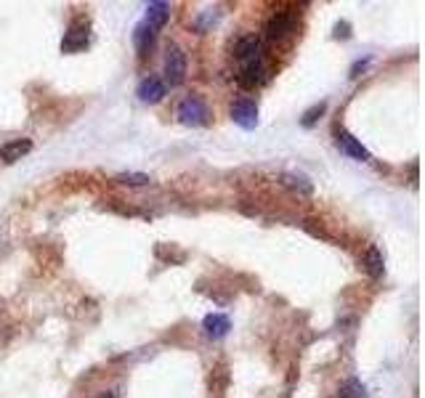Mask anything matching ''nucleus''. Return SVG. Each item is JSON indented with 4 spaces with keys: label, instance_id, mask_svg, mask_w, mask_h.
I'll return each mask as SVG.
<instances>
[{
    "label": "nucleus",
    "instance_id": "nucleus-6",
    "mask_svg": "<svg viewBox=\"0 0 425 398\" xmlns=\"http://www.w3.org/2000/svg\"><path fill=\"white\" fill-rule=\"evenodd\" d=\"M136 96H138L144 104H157V101L165 96V83H163L160 77H144V80L138 83Z\"/></svg>",
    "mask_w": 425,
    "mask_h": 398
},
{
    "label": "nucleus",
    "instance_id": "nucleus-4",
    "mask_svg": "<svg viewBox=\"0 0 425 398\" xmlns=\"http://www.w3.org/2000/svg\"><path fill=\"white\" fill-rule=\"evenodd\" d=\"M231 117H234V123L245 130H253V127L258 125V107H256V101H250V98H240V101H234V107H231Z\"/></svg>",
    "mask_w": 425,
    "mask_h": 398
},
{
    "label": "nucleus",
    "instance_id": "nucleus-13",
    "mask_svg": "<svg viewBox=\"0 0 425 398\" xmlns=\"http://www.w3.org/2000/svg\"><path fill=\"white\" fill-rule=\"evenodd\" d=\"M133 43H136V51L141 56L149 54V48L154 45V30H149L147 24H138L136 32H133Z\"/></svg>",
    "mask_w": 425,
    "mask_h": 398
},
{
    "label": "nucleus",
    "instance_id": "nucleus-8",
    "mask_svg": "<svg viewBox=\"0 0 425 398\" xmlns=\"http://www.w3.org/2000/svg\"><path fill=\"white\" fill-rule=\"evenodd\" d=\"M338 146L349 154V157H353V160H359V163H364V160H370V151L364 149V146L359 144L356 138H353L349 130H338Z\"/></svg>",
    "mask_w": 425,
    "mask_h": 398
},
{
    "label": "nucleus",
    "instance_id": "nucleus-19",
    "mask_svg": "<svg viewBox=\"0 0 425 398\" xmlns=\"http://www.w3.org/2000/svg\"><path fill=\"white\" fill-rule=\"evenodd\" d=\"M101 398H114V396H112V393H110V396H101Z\"/></svg>",
    "mask_w": 425,
    "mask_h": 398
},
{
    "label": "nucleus",
    "instance_id": "nucleus-1",
    "mask_svg": "<svg viewBox=\"0 0 425 398\" xmlns=\"http://www.w3.org/2000/svg\"><path fill=\"white\" fill-rule=\"evenodd\" d=\"M207 117H210V112H207V104H205L200 96H189L181 101V107H178V120L184 123V125H205L207 123Z\"/></svg>",
    "mask_w": 425,
    "mask_h": 398
},
{
    "label": "nucleus",
    "instance_id": "nucleus-3",
    "mask_svg": "<svg viewBox=\"0 0 425 398\" xmlns=\"http://www.w3.org/2000/svg\"><path fill=\"white\" fill-rule=\"evenodd\" d=\"M296 32V17L287 11H277L274 17L266 21V37L269 40H282V37Z\"/></svg>",
    "mask_w": 425,
    "mask_h": 398
},
{
    "label": "nucleus",
    "instance_id": "nucleus-18",
    "mask_svg": "<svg viewBox=\"0 0 425 398\" xmlns=\"http://www.w3.org/2000/svg\"><path fill=\"white\" fill-rule=\"evenodd\" d=\"M324 107H327V104L322 101V104H316V107H311V109H309V112L303 114V125H306V127H311V125H314L316 120H319V117L324 114Z\"/></svg>",
    "mask_w": 425,
    "mask_h": 398
},
{
    "label": "nucleus",
    "instance_id": "nucleus-5",
    "mask_svg": "<svg viewBox=\"0 0 425 398\" xmlns=\"http://www.w3.org/2000/svg\"><path fill=\"white\" fill-rule=\"evenodd\" d=\"M88 40H91V35H88V24L74 21L72 27H70V32L61 40V51H64V54H77V51H83V48L88 45Z\"/></svg>",
    "mask_w": 425,
    "mask_h": 398
},
{
    "label": "nucleus",
    "instance_id": "nucleus-11",
    "mask_svg": "<svg viewBox=\"0 0 425 398\" xmlns=\"http://www.w3.org/2000/svg\"><path fill=\"white\" fill-rule=\"evenodd\" d=\"M205 332H207V337H226L229 335V329H231V322H229V316H223V313H207L205 316Z\"/></svg>",
    "mask_w": 425,
    "mask_h": 398
},
{
    "label": "nucleus",
    "instance_id": "nucleus-15",
    "mask_svg": "<svg viewBox=\"0 0 425 398\" xmlns=\"http://www.w3.org/2000/svg\"><path fill=\"white\" fill-rule=\"evenodd\" d=\"M367 271H370V276H383V255H380V250L377 247H370L367 250Z\"/></svg>",
    "mask_w": 425,
    "mask_h": 398
},
{
    "label": "nucleus",
    "instance_id": "nucleus-7",
    "mask_svg": "<svg viewBox=\"0 0 425 398\" xmlns=\"http://www.w3.org/2000/svg\"><path fill=\"white\" fill-rule=\"evenodd\" d=\"M266 80V67H263V61L258 59H253V61H247V64H242V72H240V85L242 88H256Z\"/></svg>",
    "mask_w": 425,
    "mask_h": 398
},
{
    "label": "nucleus",
    "instance_id": "nucleus-17",
    "mask_svg": "<svg viewBox=\"0 0 425 398\" xmlns=\"http://www.w3.org/2000/svg\"><path fill=\"white\" fill-rule=\"evenodd\" d=\"M117 181L128 183V186H144V183H149V176H144V173H120Z\"/></svg>",
    "mask_w": 425,
    "mask_h": 398
},
{
    "label": "nucleus",
    "instance_id": "nucleus-2",
    "mask_svg": "<svg viewBox=\"0 0 425 398\" xmlns=\"http://www.w3.org/2000/svg\"><path fill=\"white\" fill-rule=\"evenodd\" d=\"M186 74V56L178 45H170L165 54V80L170 83V88L181 85Z\"/></svg>",
    "mask_w": 425,
    "mask_h": 398
},
{
    "label": "nucleus",
    "instance_id": "nucleus-10",
    "mask_svg": "<svg viewBox=\"0 0 425 398\" xmlns=\"http://www.w3.org/2000/svg\"><path fill=\"white\" fill-rule=\"evenodd\" d=\"M30 151H32V141H30V138H17V141H8V144L0 146L3 163H17V160H21V157L30 154Z\"/></svg>",
    "mask_w": 425,
    "mask_h": 398
},
{
    "label": "nucleus",
    "instance_id": "nucleus-12",
    "mask_svg": "<svg viewBox=\"0 0 425 398\" xmlns=\"http://www.w3.org/2000/svg\"><path fill=\"white\" fill-rule=\"evenodd\" d=\"M167 19H170V6L167 3H160V0H154V3H149L147 6V24L149 30H157V27H165Z\"/></svg>",
    "mask_w": 425,
    "mask_h": 398
},
{
    "label": "nucleus",
    "instance_id": "nucleus-9",
    "mask_svg": "<svg viewBox=\"0 0 425 398\" xmlns=\"http://www.w3.org/2000/svg\"><path fill=\"white\" fill-rule=\"evenodd\" d=\"M234 56L240 59L242 64H247V61L258 59L260 56V37H256V35L240 37V40H237V45H234Z\"/></svg>",
    "mask_w": 425,
    "mask_h": 398
},
{
    "label": "nucleus",
    "instance_id": "nucleus-16",
    "mask_svg": "<svg viewBox=\"0 0 425 398\" xmlns=\"http://www.w3.org/2000/svg\"><path fill=\"white\" fill-rule=\"evenodd\" d=\"M282 183H284V186H290V189H300L303 194H309V191L314 189L311 183L306 181V178H300V176H284V178H282Z\"/></svg>",
    "mask_w": 425,
    "mask_h": 398
},
{
    "label": "nucleus",
    "instance_id": "nucleus-14",
    "mask_svg": "<svg viewBox=\"0 0 425 398\" xmlns=\"http://www.w3.org/2000/svg\"><path fill=\"white\" fill-rule=\"evenodd\" d=\"M338 398H367V388L359 380H349L338 390Z\"/></svg>",
    "mask_w": 425,
    "mask_h": 398
}]
</instances>
